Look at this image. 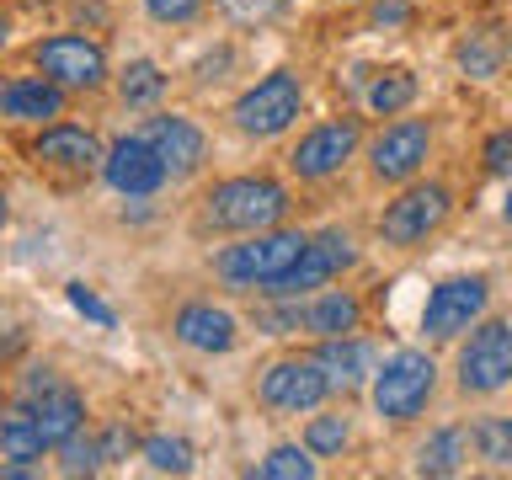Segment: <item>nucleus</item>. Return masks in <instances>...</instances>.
<instances>
[{
  "mask_svg": "<svg viewBox=\"0 0 512 480\" xmlns=\"http://www.w3.org/2000/svg\"><path fill=\"white\" fill-rule=\"evenodd\" d=\"M470 454L486 470H512V416H480L470 427Z\"/></svg>",
  "mask_w": 512,
  "mask_h": 480,
  "instance_id": "obj_26",
  "label": "nucleus"
},
{
  "mask_svg": "<svg viewBox=\"0 0 512 480\" xmlns=\"http://www.w3.org/2000/svg\"><path fill=\"white\" fill-rule=\"evenodd\" d=\"M118 96L123 107H155L166 96V70L155 59H128L118 70Z\"/></svg>",
  "mask_w": 512,
  "mask_h": 480,
  "instance_id": "obj_27",
  "label": "nucleus"
},
{
  "mask_svg": "<svg viewBox=\"0 0 512 480\" xmlns=\"http://www.w3.org/2000/svg\"><path fill=\"white\" fill-rule=\"evenodd\" d=\"M171 336L192 352L224 358V352H235V342H240V320L214 299H187V304H176V315H171Z\"/></svg>",
  "mask_w": 512,
  "mask_h": 480,
  "instance_id": "obj_14",
  "label": "nucleus"
},
{
  "mask_svg": "<svg viewBox=\"0 0 512 480\" xmlns=\"http://www.w3.org/2000/svg\"><path fill=\"white\" fill-rule=\"evenodd\" d=\"M448 214H454V192H448V182H422V176H416V182H406L390 203L379 208V240L395 246V251H416L443 230Z\"/></svg>",
  "mask_w": 512,
  "mask_h": 480,
  "instance_id": "obj_4",
  "label": "nucleus"
},
{
  "mask_svg": "<svg viewBox=\"0 0 512 480\" xmlns=\"http://www.w3.org/2000/svg\"><path fill=\"white\" fill-rule=\"evenodd\" d=\"M54 390H64V374L54 363H32L22 379H16V390H11V400H43V395H54Z\"/></svg>",
  "mask_w": 512,
  "mask_h": 480,
  "instance_id": "obj_32",
  "label": "nucleus"
},
{
  "mask_svg": "<svg viewBox=\"0 0 512 480\" xmlns=\"http://www.w3.org/2000/svg\"><path fill=\"white\" fill-rule=\"evenodd\" d=\"M432 395H438V363H432L427 347L390 352V358L374 368V379H368V406H374V416L390 427H411L416 416L432 406Z\"/></svg>",
  "mask_w": 512,
  "mask_h": 480,
  "instance_id": "obj_2",
  "label": "nucleus"
},
{
  "mask_svg": "<svg viewBox=\"0 0 512 480\" xmlns=\"http://www.w3.org/2000/svg\"><path fill=\"white\" fill-rule=\"evenodd\" d=\"M454 379L464 395H496L512 384V320L507 315H486L459 336Z\"/></svg>",
  "mask_w": 512,
  "mask_h": 480,
  "instance_id": "obj_6",
  "label": "nucleus"
},
{
  "mask_svg": "<svg viewBox=\"0 0 512 480\" xmlns=\"http://www.w3.org/2000/svg\"><path fill=\"white\" fill-rule=\"evenodd\" d=\"M43 454H48V443H43L38 422H32V411L22 406V400H11L6 422H0V464H32Z\"/></svg>",
  "mask_w": 512,
  "mask_h": 480,
  "instance_id": "obj_23",
  "label": "nucleus"
},
{
  "mask_svg": "<svg viewBox=\"0 0 512 480\" xmlns=\"http://www.w3.org/2000/svg\"><path fill=\"white\" fill-rule=\"evenodd\" d=\"M416 96H422V80H416V70H406V64H384V70L368 75L363 107L374 112V118H400V112L416 107Z\"/></svg>",
  "mask_w": 512,
  "mask_h": 480,
  "instance_id": "obj_22",
  "label": "nucleus"
},
{
  "mask_svg": "<svg viewBox=\"0 0 512 480\" xmlns=\"http://www.w3.org/2000/svg\"><path fill=\"white\" fill-rule=\"evenodd\" d=\"M507 59H512V38H507V27H496V22H480L454 43V64L470 80H496L507 70Z\"/></svg>",
  "mask_w": 512,
  "mask_h": 480,
  "instance_id": "obj_20",
  "label": "nucleus"
},
{
  "mask_svg": "<svg viewBox=\"0 0 512 480\" xmlns=\"http://www.w3.org/2000/svg\"><path fill=\"white\" fill-rule=\"evenodd\" d=\"M139 134L155 144V155H160V160H166L171 182H187V176L203 166V155H208L203 128L192 123V118H182V112H155V118H144V123H139Z\"/></svg>",
  "mask_w": 512,
  "mask_h": 480,
  "instance_id": "obj_15",
  "label": "nucleus"
},
{
  "mask_svg": "<svg viewBox=\"0 0 512 480\" xmlns=\"http://www.w3.org/2000/svg\"><path fill=\"white\" fill-rule=\"evenodd\" d=\"M251 320L262 336H294L304 331V299H262Z\"/></svg>",
  "mask_w": 512,
  "mask_h": 480,
  "instance_id": "obj_31",
  "label": "nucleus"
},
{
  "mask_svg": "<svg viewBox=\"0 0 512 480\" xmlns=\"http://www.w3.org/2000/svg\"><path fill=\"white\" fill-rule=\"evenodd\" d=\"M304 240H310V235L294 230V224H278V230H262V235H240L235 246H224V251L214 256V272H219L230 288L267 294V288L299 262Z\"/></svg>",
  "mask_w": 512,
  "mask_h": 480,
  "instance_id": "obj_3",
  "label": "nucleus"
},
{
  "mask_svg": "<svg viewBox=\"0 0 512 480\" xmlns=\"http://www.w3.org/2000/svg\"><path fill=\"white\" fill-rule=\"evenodd\" d=\"M96 438H102V459H107V470H112V464H123L128 454H139V432L134 427H128V422H107L102 432H96Z\"/></svg>",
  "mask_w": 512,
  "mask_h": 480,
  "instance_id": "obj_33",
  "label": "nucleus"
},
{
  "mask_svg": "<svg viewBox=\"0 0 512 480\" xmlns=\"http://www.w3.org/2000/svg\"><path fill=\"white\" fill-rule=\"evenodd\" d=\"M32 64L48 80H59L64 91H102L112 80L107 48L86 32H48V38L32 43Z\"/></svg>",
  "mask_w": 512,
  "mask_h": 480,
  "instance_id": "obj_10",
  "label": "nucleus"
},
{
  "mask_svg": "<svg viewBox=\"0 0 512 480\" xmlns=\"http://www.w3.org/2000/svg\"><path fill=\"white\" fill-rule=\"evenodd\" d=\"M363 150V123L358 118H326L315 128H304L299 144L288 150V176L299 182H326Z\"/></svg>",
  "mask_w": 512,
  "mask_h": 480,
  "instance_id": "obj_12",
  "label": "nucleus"
},
{
  "mask_svg": "<svg viewBox=\"0 0 512 480\" xmlns=\"http://www.w3.org/2000/svg\"><path fill=\"white\" fill-rule=\"evenodd\" d=\"M315 358L320 368L331 374L336 384V395H352V390H363L368 379H374V347L363 342V336H326V342L315 347Z\"/></svg>",
  "mask_w": 512,
  "mask_h": 480,
  "instance_id": "obj_19",
  "label": "nucleus"
},
{
  "mask_svg": "<svg viewBox=\"0 0 512 480\" xmlns=\"http://www.w3.org/2000/svg\"><path fill=\"white\" fill-rule=\"evenodd\" d=\"M144 6V16H150V22H160V27H187L192 16H198L208 0H139Z\"/></svg>",
  "mask_w": 512,
  "mask_h": 480,
  "instance_id": "obj_34",
  "label": "nucleus"
},
{
  "mask_svg": "<svg viewBox=\"0 0 512 480\" xmlns=\"http://www.w3.org/2000/svg\"><path fill=\"white\" fill-rule=\"evenodd\" d=\"M502 224H512V182H507V198H502Z\"/></svg>",
  "mask_w": 512,
  "mask_h": 480,
  "instance_id": "obj_39",
  "label": "nucleus"
},
{
  "mask_svg": "<svg viewBox=\"0 0 512 480\" xmlns=\"http://www.w3.org/2000/svg\"><path fill=\"white\" fill-rule=\"evenodd\" d=\"M64 107H70V91L59 86V80H48L43 70L38 75H11L6 86H0V112H6L11 123H59Z\"/></svg>",
  "mask_w": 512,
  "mask_h": 480,
  "instance_id": "obj_17",
  "label": "nucleus"
},
{
  "mask_svg": "<svg viewBox=\"0 0 512 480\" xmlns=\"http://www.w3.org/2000/svg\"><path fill=\"white\" fill-rule=\"evenodd\" d=\"M304 443H310L315 459H336L352 443V422L342 411H320V416L310 411V422H304Z\"/></svg>",
  "mask_w": 512,
  "mask_h": 480,
  "instance_id": "obj_29",
  "label": "nucleus"
},
{
  "mask_svg": "<svg viewBox=\"0 0 512 480\" xmlns=\"http://www.w3.org/2000/svg\"><path fill=\"white\" fill-rule=\"evenodd\" d=\"M22 406L32 411V422H38L48 454H59V443H70L75 432L86 427V400H80L70 384H64V390H54V395H43V400H22Z\"/></svg>",
  "mask_w": 512,
  "mask_h": 480,
  "instance_id": "obj_21",
  "label": "nucleus"
},
{
  "mask_svg": "<svg viewBox=\"0 0 512 480\" xmlns=\"http://www.w3.org/2000/svg\"><path fill=\"white\" fill-rule=\"evenodd\" d=\"M299 112H304V80L294 70H272L235 96L230 123L246 139H278L299 123Z\"/></svg>",
  "mask_w": 512,
  "mask_h": 480,
  "instance_id": "obj_7",
  "label": "nucleus"
},
{
  "mask_svg": "<svg viewBox=\"0 0 512 480\" xmlns=\"http://www.w3.org/2000/svg\"><path fill=\"white\" fill-rule=\"evenodd\" d=\"M32 155L43 160V166H54V171H70V176H91V171H102V139L91 134L86 123H43L38 128V139H32Z\"/></svg>",
  "mask_w": 512,
  "mask_h": 480,
  "instance_id": "obj_16",
  "label": "nucleus"
},
{
  "mask_svg": "<svg viewBox=\"0 0 512 480\" xmlns=\"http://www.w3.org/2000/svg\"><path fill=\"white\" fill-rule=\"evenodd\" d=\"M368 16H374V27H406L411 6H406V0H374V11H368Z\"/></svg>",
  "mask_w": 512,
  "mask_h": 480,
  "instance_id": "obj_38",
  "label": "nucleus"
},
{
  "mask_svg": "<svg viewBox=\"0 0 512 480\" xmlns=\"http://www.w3.org/2000/svg\"><path fill=\"white\" fill-rule=\"evenodd\" d=\"M358 256H363V251H358V240H352V230H342V224H326V230H315L310 240H304L299 262L288 267L262 299H310V294H320V288L342 283V272L358 267Z\"/></svg>",
  "mask_w": 512,
  "mask_h": 480,
  "instance_id": "obj_5",
  "label": "nucleus"
},
{
  "mask_svg": "<svg viewBox=\"0 0 512 480\" xmlns=\"http://www.w3.org/2000/svg\"><path fill=\"white\" fill-rule=\"evenodd\" d=\"M491 310V278L486 272H454L438 278L422 304V336L427 342H459L475 320H486Z\"/></svg>",
  "mask_w": 512,
  "mask_h": 480,
  "instance_id": "obj_8",
  "label": "nucleus"
},
{
  "mask_svg": "<svg viewBox=\"0 0 512 480\" xmlns=\"http://www.w3.org/2000/svg\"><path fill=\"white\" fill-rule=\"evenodd\" d=\"M480 166H486L491 176H507L512 182V128H496V134L480 144Z\"/></svg>",
  "mask_w": 512,
  "mask_h": 480,
  "instance_id": "obj_35",
  "label": "nucleus"
},
{
  "mask_svg": "<svg viewBox=\"0 0 512 480\" xmlns=\"http://www.w3.org/2000/svg\"><path fill=\"white\" fill-rule=\"evenodd\" d=\"M139 459L150 464L155 475H187L192 470V443L182 432H155V438H144Z\"/></svg>",
  "mask_w": 512,
  "mask_h": 480,
  "instance_id": "obj_28",
  "label": "nucleus"
},
{
  "mask_svg": "<svg viewBox=\"0 0 512 480\" xmlns=\"http://www.w3.org/2000/svg\"><path fill=\"white\" fill-rule=\"evenodd\" d=\"M363 326V299L352 294V288H320V294L304 299V331L315 336V342H326V336H358Z\"/></svg>",
  "mask_w": 512,
  "mask_h": 480,
  "instance_id": "obj_18",
  "label": "nucleus"
},
{
  "mask_svg": "<svg viewBox=\"0 0 512 480\" xmlns=\"http://www.w3.org/2000/svg\"><path fill=\"white\" fill-rule=\"evenodd\" d=\"M224 11L235 16V22H272V16H283L288 0H219Z\"/></svg>",
  "mask_w": 512,
  "mask_h": 480,
  "instance_id": "obj_36",
  "label": "nucleus"
},
{
  "mask_svg": "<svg viewBox=\"0 0 512 480\" xmlns=\"http://www.w3.org/2000/svg\"><path fill=\"white\" fill-rule=\"evenodd\" d=\"M70 304H75L80 315H91L96 326H112V310H107V304H102V299L91 294V288H80V283H70Z\"/></svg>",
  "mask_w": 512,
  "mask_h": 480,
  "instance_id": "obj_37",
  "label": "nucleus"
},
{
  "mask_svg": "<svg viewBox=\"0 0 512 480\" xmlns=\"http://www.w3.org/2000/svg\"><path fill=\"white\" fill-rule=\"evenodd\" d=\"M336 395L331 374L320 368V358H278L267 368L262 379H256V400H262L267 411H283V416H310L320 411L326 400Z\"/></svg>",
  "mask_w": 512,
  "mask_h": 480,
  "instance_id": "obj_11",
  "label": "nucleus"
},
{
  "mask_svg": "<svg viewBox=\"0 0 512 480\" xmlns=\"http://www.w3.org/2000/svg\"><path fill=\"white\" fill-rule=\"evenodd\" d=\"M102 182L118 192V198H155V192L171 182V171H166V160L155 155V144L134 128V134H123V139L107 144Z\"/></svg>",
  "mask_w": 512,
  "mask_h": 480,
  "instance_id": "obj_13",
  "label": "nucleus"
},
{
  "mask_svg": "<svg viewBox=\"0 0 512 480\" xmlns=\"http://www.w3.org/2000/svg\"><path fill=\"white\" fill-rule=\"evenodd\" d=\"M102 470H107V459H102V438L96 432L80 427L70 443H59V475L80 480V475H102Z\"/></svg>",
  "mask_w": 512,
  "mask_h": 480,
  "instance_id": "obj_30",
  "label": "nucleus"
},
{
  "mask_svg": "<svg viewBox=\"0 0 512 480\" xmlns=\"http://www.w3.org/2000/svg\"><path fill=\"white\" fill-rule=\"evenodd\" d=\"M427 155H432V123L400 112L368 139V176L379 187H406L427 171Z\"/></svg>",
  "mask_w": 512,
  "mask_h": 480,
  "instance_id": "obj_9",
  "label": "nucleus"
},
{
  "mask_svg": "<svg viewBox=\"0 0 512 480\" xmlns=\"http://www.w3.org/2000/svg\"><path fill=\"white\" fill-rule=\"evenodd\" d=\"M246 475H256V480H315L320 475V459L310 454V443H272L267 448V459H256Z\"/></svg>",
  "mask_w": 512,
  "mask_h": 480,
  "instance_id": "obj_25",
  "label": "nucleus"
},
{
  "mask_svg": "<svg viewBox=\"0 0 512 480\" xmlns=\"http://www.w3.org/2000/svg\"><path fill=\"white\" fill-rule=\"evenodd\" d=\"M470 459V432L464 427H438L416 448V475H459Z\"/></svg>",
  "mask_w": 512,
  "mask_h": 480,
  "instance_id": "obj_24",
  "label": "nucleus"
},
{
  "mask_svg": "<svg viewBox=\"0 0 512 480\" xmlns=\"http://www.w3.org/2000/svg\"><path fill=\"white\" fill-rule=\"evenodd\" d=\"M288 208H294V198H288L278 176L251 171V176H224V182L208 187L198 219L214 235H262V230H278Z\"/></svg>",
  "mask_w": 512,
  "mask_h": 480,
  "instance_id": "obj_1",
  "label": "nucleus"
}]
</instances>
